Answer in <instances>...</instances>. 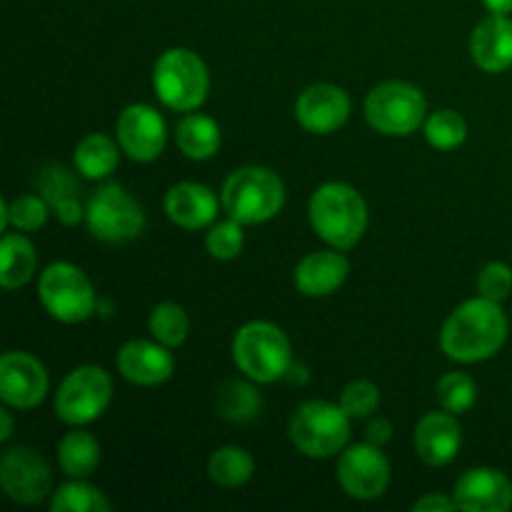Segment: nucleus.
I'll return each mask as SVG.
<instances>
[{"label": "nucleus", "mask_w": 512, "mask_h": 512, "mask_svg": "<svg viewBox=\"0 0 512 512\" xmlns=\"http://www.w3.org/2000/svg\"><path fill=\"white\" fill-rule=\"evenodd\" d=\"M115 135L128 155L135 163H150L158 158L168 143V130H165V120L155 108L145 103L128 105L120 113L118 125H115Z\"/></svg>", "instance_id": "4468645a"}, {"label": "nucleus", "mask_w": 512, "mask_h": 512, "mask_svg": "<svg viewBox=\"0 0 512 512\" xmlns=\"http://www.w3.org/2000/svg\"><path fill=\"white\" fill-rule=\"evenodd\" d=\"M425 138L435 150H455L468 138V123L458 110H438L425 120Z\"/></svg>", "instance_id": "c85d7f7f"}, {"label": "nucleus", "mask_w": 512, "mask_h": 512, "mask_svg": "<svg viewBox=\"0 0 512 512\" xmlns=\"http://www.w3.org/2000/svg\"><path fill=\"white\" fill-rule=\"evenodd\" d=\"M338 483L350 498L375 500L388 490L390 463L380 445L358 443L340 453Z\"/></svg>", "instance_id": "9b49d317"}, {"label": "nucleus", "mask_w": 512, "mask_h": 512, "mask_svg": "<svg viewBox=\"0 0 512 512\" xmlns=\"http://www.w3.org/2000/svg\"><path fill=\"white\" fill-rule=\"evenodd\" d=\"M120 143H115L113 138L103 133H93L88 138H83L75 148V168L83 178L88 180H100L108 178L110 173H115L120 163Z\"/></svg>", "instance_id": "5701e85b"}, {"label": "nucleus", "mask_w": 512, "mask_h": 512, "mask_svg": "<svg viewBox=\"0 0 512 512\" xmlns=\"http://www.w3.org/2000/svg\"><path fill=\"white\" fill-rule=\"evenodd\" d=\"M38 298L55 320L68 325L88 320L98 305L93 283L73 263L48 265L40 275Z\"/></svg>", "instance_id": "6e6552de"}, {"label": "nucleus", "mask_w": 512, "mask_h": 512, "mask_svg": "<svg viewBox=\"0 0 512 512\" xmlns=\"http://www.w3.org/2000/svg\"><path fill=\"white\" fill-rule=\"evenodd\" d=\"M113 398V380L98 365H80L65 375L55 393V413L63 423L83 428L108 410Z\"/></svg>", "instance_id": "1a4fd4ad"}, {"label": "nucleus", "mask_w": 512, "mask_h": 512, "mask_svg": "<svg viewBox=\"0 0 512 512\" xmlns=\"http://www.w3.org/2000/svg\"><path fill=\"white\" fill-rule=\"evenodd\" d=\"M428 100L423 90L405 80H388L375 85L365 98V120L378 133L400 138L425 125Z\"/></svg>", "instance_id": "0eeeda50"}, {"label": "nucleus", "mask_w": 512, "mask_h": 512, "mask_svg": "<svg viewBox=\"0 0 512 512\" xmlns=\"http://www.w3.org/2000/svg\"><path fill=\"white\" fill-rule=\"evenodd\" d=\"M340 405L350 418H368L378 410L380 390L370 380H353L340 395Z\"/></svg>", "instance_id": "f704fd0d"}, {"label": "nucleus", "mask_w": 512, "mask_h": 512, "mask_svg": "<svg viewBox=\"0 0 512 512\" xmlns=\"http://www.w3.org/2000/svg\"><path fill=\"white\" fill-rule=\"evenodd\" d=\"M53 215L60 220V223L68 225L70 228V225H78L80 220L85 218V210H83V205L78 203V198H68V200H63V203L55 205Z\"/></svg>", "instance_id": "4c0bfd02"}, {"label": "nucleus", "mask_w": 512, "mask_h": 512, "mask_svg": "<svg viewBox=\"0 0 512 512\" xmlns=\"http://www.w3.org/2000/svg\"><path fill=\"white\" fill-rule=\"evenodd\" d=\"M218 208V195L200 183H178L165 195V213L183 230H203L213 225Z\"/></svg>", "instance_id": "aec40b11"}, {"label": "nucleus", "mask_w": 512, "mask_h": 512, "mask_svg": "<svg viewBox=\"0 0 512 512\" xmlns=\"http://www.w3.org/2000/svg\"><path fill=\"white\" fill-rule=\"evenodd\" d=\"M508 333L500 303L478 295L450 313L440 333V348L455 363H480L503 350Z\"/></svg>", "instance_id": "f257e3e1"}, {"label": "nucleus", "mask_w": 512, "mask_h": 512, "mask_svg": "<svg viewBox=\"0 0 512 512\" xmlns=\"http://www.w3.org/2000/svg\"><path fill=\"white\" fill-rule=\"evenodd\" d=\"M478 400V385L468 373H448L438 383L440 408L453 415L468 413Z\"/></svg>", "instance_id": "2f4dec72"}, {"label": "nucleus", "mask_w": 512, "mask_h": 512, "mask_svg": "<svg viewBox=\"0 0 512 512\" xmlns=\"http://www.w3.org/2000/svg\"><path fill=\"white\" fill-rule=\"evenodd\" d=\"M413 510L415 512H453L458 510V503H455V498H445V495L440 493H428L423 495V498L415 500Z\"/></svg>", "instance_id": "e433bc0d"}, {"label": "nucleus", "mask_w": 512, "mask_h": 512, "mask_svg": "<svg viewBox=\"0 0 512 512\" xmlns=\"http://www.w3.org/2000/svg\"><path fill=\"white\" fill-rule=\"evenodd\" d=\"M350 415L343 405L328 400H308L290 418V440L308 458H333L350 440Z\"/></svg>", "instance_id": "423d86ee"}, {"label": "nucleus", "mask_w": 512, "mask_h": 512, "mask_svg": "<svg viewBox=\"0 0 512 512\" xmlns=\"http://www.w3.org/2000/svg\"><path fill=\"white\" fill-rule=\"evenodd\" d=\"M478 293L483 298L503 303L512 293V268L505 263H488L478 275Z\"/></svg>", "instance_id": "c9c22d12"}, {"label": "nucleus", "mask_w": 512, "mask_h": 512, "mask_svg": "<svg viewBox=\"0 0 512 512\" xmlns=\"http://www.w3.org/2000/svg\"><path fill=\"white\" fill-rule=\"evenodd\" d=\"M113 505L95 485L85 483L83 478H73V483L60 485L50 500L53 512H110Z\"/></svg>", "instance_id": "bb28decb"}, {"label": "nucleus", "mask_w": 512, "mask_h": 512, "mask_svg": "<svg viewBox=\"0 0 512 512\" xmlns=\"http://www.w3.org/2000/svg\"><path fill=\"white\" fill-rule=\"evenodd\" d=\"M483 5L490 10V15L512 13V0H483Z\"/></svg>", "instance_id": "ea45409f"}, {"label": "nucleus", "mask_w": 512, "mask_h": 512, "mask_svg": "<svg viewBox=\"0 0 512 512\" xmlns=\"http://www.w3.org/2000/svg\"><path fill=\"white\" fill-rule=\"evenodd\" d=\"M243 245V223H238L235 218L213 223L208 230V238H205V248H208L210 258L215 260H235L243 253Z\"/></svg>", "instance_id": "473e14b6"}, {"label": "nucleus", "mask_w": 512, "mask_h": 512, "mask_svg": "<svg viewBox=\"0 0 512 512\" xmlns=\"http://www.w3.org/2000/svg\"><path fill=\"white\" fill-rule=\"evenodd\" d=\"M390 438H393V425H390L388 418H373L368 428H365V440L373 445H380V448H383Z\"/></svg>", "instance_id": "58836bf2"}, {"label": "nucleus", "mask_w": 512, "mask_h": 512, "mask_svg": "<svg viewBox=\"0 0 512 512\" xmlns=\"http://www.w3.org/2000/svg\"><path fill=\"white\" fill-rule=\"evenodd\" d=\"M0 485L15 503L35 505L53 490V473L38 450L18 445L0 460Z\"/></svg>", "instance_id": "f8f14e48"}, {"label": "nucleus", "mask_w": 512, "mask_h": 512, "mask_svg": "<svg viewBox=\"0 0 512 512\" xmlns=\"http://www.w3.org/2000/svg\"><path fill=\"white\" fill-rule=\"evenodd\" d=\"M453 498L465 512H508L512 508V483L503 470L473 468L455 483Z\"/></svg>", "instance_id": "dca6fc26"}, {"label": "nucleus", "mask_w": 512, "mask_h": 512, "mask_svg": "<svg viewBox=\"0 0 512 512\" xmlns=\"http://www.w3.org/2000/svg\"><path fill=\"white\" fill-rule=\"evenodd\" d=\"M415 453L425 465L443 468L458 458L463 448V428L453 413H428L415 425Z\"/></svg>", "instance_id": "a211bd4d"}, {"label": "nucleus", "mask_w": 512, "mask_h": 512, "mask_svg": "<svg viewBox=\"0 0 512 512\" xmlns=\"http://www.w3.org/2000/svg\"><path fill=\"white\" fill-rule=\"evenodd\" d=\"M50 388L48 370L35 355L10 350L0 360V398L15 410H33L45 400Z\"/></svg>", "instance_id": "ddd939ff"}, {"label": "nucleus", "mask_w": 512, "mask_h": 512, "mask_svg": "<svg viewBox=\"0 0 512 512\" xmlns=\"http://www.w3.org/2000/svg\"><path fill=\"white\" fill-rule=\"evenodd\" d=\"M153 88L160 103L178 113H193L210 90L208 65L190 48H170L155 60Z\"/></svg>", "instance_id": "39448f33"}, {"label": "nucleus", "mask_w": 512, "mask_h": 512, "mask_svg": "<svg viewBox=\"0 0 512 512\" xmlns=\"http://www.w3.org/2000/svg\"><path fill=\"white\" fill-rule=\"evenodd\" d=\"M253 473V455L245 448H238V445H228V448H220L210 455L208 475L220 488H240V485L253 478Z\"/></svg>", "instance_id": "a878e982"}, {"label": "nucleus", "mask_w": 512, "mask_h": 512, "mask_svg": "<svg viewBox=\"0 0 512 512\" xmlns=\"http://www.w3.org/2000/svg\"><path fill=\"white\" fill-rule=\"evenodd\" d=\"M58 463L68 478H88L100 465V443L93 433L73 430L58 445Z\"/></svg>", "instance_id": "393cba45"}, {"label": "nucleus", "mask_w": 512, "mask_h": 512, "mask_svg": "<svg viewBox=\"0 0 512 512\" xmlns=\"http://www.w3.org/2000/svg\"><path fill=\"white\" fill-rule=\"evenodd\" d=\"M0 423H3V430H0V443H8L10 435H13V418H10V410H3V413H0Z\"/></svg>", "instance_id": "a19ab883"}, {"label": "nucleus", "mask_w": 512, "mask_h": 512, "mask_svg": "<svg viewBox=\"0 0 512 512\" xmlns=\"http://www.w3.org/2000/svg\"><path fill=\"white\" fill-rule=\"evenodd\" d=\"M470 55L485 73H505L512 68V20L508 15H490L475 25Z\"/></svg>", "instance_id": "412c9836"}, {"label": "nucleus", "mask_w": 512, "mask_h": 512, "mask_svg": "<svg viewBox=\"0 0 512 512\" xmlns=\"http://www.w3.org/2000/svg\"><path fill=\"white\" fill-rule=\"evenodd\" d=\"M233 360L240 373L253 383H275L290 373L293 348L278 325L253 320L235 333Z\"/></svg>", "instance_id": "20e7f679"}, {"label": "nucleus", "mask_w": 512, "mask_h": 512, "mask_svg": "<svg viewBox=\"0 0 512 512\" xmlns=\"http://www.w3.org/2000/svg\"><path fill=\"white\" fill-rule=\"evenodd\" d=\"M350 263L338 248L310 253L295 265V288L308 298H328L348 280Z\"/></svg>", "instance_id": "6ab92c4d"}, {"label": "nucleus", "mask_w": 512, "mask_h": 512, "mask_svg": "<svg viewBox=\"0 0 512 512\" xmlns=\"http://www.w3.org/2000/svg\"><path fill=\"white\" fill-rule=\"evenodd\" d=\"M310 225L328 245L350 250L368 230V205L348 183H325L313 193L308 205Z\"/></svg>", "instance_id": "f03ea898"}, {"label": "nucleus", "mask_w": 512, "mask_h": 512, "mask_svg": "<svg viewBox=\"0 0 512 512\" xmlns=\"http://www.w3.org/2000/svg\"><path fill=\"white\" fill-rule=\"evenodd\" d=\"M150 333L158 343L168 345V348H178L185 343L190 330L188 313L180 308L178 303H160L155 305L150 313Z\"/></svg>", "instance_id": "c756f323"}, {"label": "nucleus", "mask_w": 512, "mask_h": 512, "mask_svg": "<svg viewBox=\"0 0 512 512\" xmlns=\"http://www.w3.org/2000/svg\"><path fill=\"white\" fill-rule=\"evenodd\" d=\"M225 213L243 225L268 223L283 210L285 185L278 173L263 165H248L225 180L220 193Z\"/></svg>", "instance_id": "7ed1b4c3"}, {"label": "nucleus", "mask_w": 512, "mask_h": 512, "mask_svg": "<svg viewBox=\"0 0 512 512\" xmlns=\"http://www.w3.org/2000/svg\"><path fill=\"white\" fill-rule=\"evenodd\" d=\"M260 395L253 385L243 383V380H230L218 398V413L223 418L233 420V423H245L253 420L260 410Z\"/></svg>", "instance_id": "7c9ffc66"}, {"label": "nucleus", "mask_w": 512, "mask_h": 512, "mask_svg": "<svg viewBox=\"0 0 512 512\" xmlns=\"http://www.w3.org/2000/svg\"><path fill=\"white\" fill-rule=\"evenodd\" d=\"M35 185H38L40 195L48 200L50 210H53L58 203H63V200L75 198V195H78V183H75L73 173L60 168V165H48V168L40 170Z\"/></svg>", "instance_id": "72a5a7b5"}, {"label": "nucleus", "mask_w": 512, "mask_h": 512, "mask_svg": "<svg viewBox=\"0 0 512 512\" xmlns=\"http://www.w3.org/2000/svg\"><path fill=\"white\" fill-rule=\"evenodd\" d=\"M350 95L333 83H315L300 93L295 103V118L300 128L313 135H330L343 128L350 118Z\"/></svg>", "instance_id": "2eb2a0df"}, {"label": "nucleus", "mask_w": 512, "mask_h": 512, "mask_svg": "<svg viewBox=\"0 0 512 512\" xmlns=\"http://www.w3.org/2000/svg\"><path fill=\"white\" fill-rule=\"evenodd\" d=\"M118 370L128 383L153 388L170 380L175 360L168 345L158 340H130L118 350Z\"/></svg>", "instance_id": "f3484780"}, {"label": "nucleus", "mask_w": 512, "mask_h": 512, "mask_svg": "<svg viewBox=\"0 0 512 512\" xmlns=\"http://www.w3.org/2000/svg\"><path fill=\"white\" fill-rule=\"evenodd\" d=\"M175 140L185 158L208 160L218 153L223 135H220V125L210 115L188 113L175 128Z\"/></svg>", "instance_id": "4be33fe9"}, {"label": "nucleus", "mask_w": 512, "mask_h": 512, "mask_svg": "<svg viewBox=\"0 0 512 512\" xmlns=\"http://www.w3.org/2000/svg\"><path fill=\"white\" fill-rule=\"evenodd\" d=\"M90 233L103 243H128L145 228V213L123 185H103L95 190L85 208Z\"/></svg>", "instance_id": "9d476101"}, {"label": "nucleus", "mask_w": 512, "mask_h": 512, "mask_svg": "<svg viewBox=\"0 0 512 512\" xmlns=\"http://www.w3.org/2000/svg\"><path fill=\"white\" fill-rule=\"evenodd\" d=\"M0 260H3L0 283L5 290L23 288L25 283H30L35 268H38V255H35L33 243L15 233H8L0 243Z\"/></svg>", "instance_id": "b1692460"}, {"label": "nucleus", "mask_w": 512, "mask_h": 512, "mask_svg": "<svg viewBox=\"0 0 512 512\" xmlns=\"http://www.w3.org/2000/svg\"><path fill=\"white\" fill-rule=\"evenodd\" d=\"M53 213L48 205V200L43 195H20L15 200H3V218L0 225L8 228L13 225L15 230H23V233H35V230L43 228L48 223V215Z\"/></svg>", "instance_id": "cd10ccee"}]
</instances>
